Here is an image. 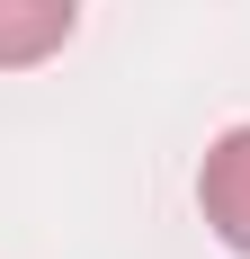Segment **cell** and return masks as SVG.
<instances>
[{
	"label": "cell",
	"mask_w": 250,
	"mask_h": 259,
	"mask_svg": "<svg viewBox=\"0 0 250 259\" xmlns=\"http://www.w3.org/2000/svg\"><path fill=\"white\" fill-rule=\"evenodd\" d=\"M197 206H205V224H215V241H232V250L250 259V125H232L224 143L205 152Z\"/></svg>",
	"instance_id": "cell-1"
},
{
	"label": "cell",
	"mask_w": 250,
	"mask_h": 259,
	"mask_svg": "<svg viewBox=\"0 0 250 259\" xmlns=\"http://www.w3.org/2000/svg\"><path fill=\"white\" fill-rule=\"evenodd\" d=\"M72 18H80V0H0V72H27V63L63 54Z\"/></svg>",
	"instance_id": "cell-2"
}]
</instances>
